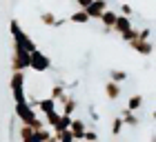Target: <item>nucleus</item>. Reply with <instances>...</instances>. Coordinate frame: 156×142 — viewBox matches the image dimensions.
I'll list each match as a JSON object with an SVG mask.
<instances>
[{"label":"nucleus","instance_id":"16","mask_svg":"<svg viewBox=\"0 0 156 142\" xmlns=\"http://www.w3.org/2000/svg\"><path fill=\"white\" fill-rule=\"evenodd\" d=\"M54 136H56V140H58V142H76V140H74V136L69 133V129L58 131V133H54Z\"/></svg>","mask_w":156,"mask_h":142},{"label":"nucleus","instance_id":"22","mask_svg":"<svg viewBox=\"0 0 156 142\" xmlns=\"http://www.w3.org/2000/svg\"><path fill=\"white\" fill-rule=\"evenodd\" d=\"M89 116H91V120H98V113H96L94 106H89Z\"/></svg>","mask_w":156,"mask_h":142},{"label":"nucleus","instance_id":"20","mask_svg":"<svg viewBox=\"0 0 156 142\" xmlns=\"http://www.w3.org/2000/svg\"><path fill=\"white\" fill-rule=\"evenodd\" d=\"M132 13H134V11H132L129 5H120V16H127V18H129Z\"/></svg>","mask_w":156,"mask_h":142},{"label":"nucleus","instance_id":"7","mask_svg":"<svg viewBox=\"0 0 156 142\" xmlns=\"http://www.w3.org/2000/svg\"><path fill=\"white\" fill-rule=\"evenodd\" d=\"M116 16H118V13H116V11H112V9H105V11L101 13V18H98V20L103 22V29H105V31H112V29H114Z\"/></svg>","mask_w":156,"mask_h":142},{"label":"nucleus","instance_id":"1","mask_svg":"<svg viewBox=\"0 0 156 142\" xmlns=\"http://www.w3.org/2000/svg\"><path fill=\"white\" fill-rule=\"evenodd\" d=\"M9 87H11V96H13L16 102L27 100V98H25V73H23V71H13V73H11Z\"/></svg>","mask_w":156,"mask_h":142},{"label":"nucleus","instance_id":"19","mask_svg":"<svg viewBox=\"0 0 156 142\" xmlns=\"http://www.w3.org/2000/svg\"><path fill=\"white\" fill-rule=\"evenodd\" d=\"M83 140H85V142H96V140H98V133H96L94 129H85Z\"/></svg>","mask_w":156,"mask_h":142},{"label":"nucleus","instance_id":"10","mask_svg":"<svg viewBox=\"0 0 156 142\" xmlns=\"http://www.w3.org/2000/svg\"><path fill=\"white\" fill-rule=\"evenodd\" d=\"M67 20H69V22H76V25H87L91 18L87 16V11H85V9H78V11H74Z\"/></svg>","mask_w":156,"mask_h":142},{"label":"nucleus","instance_id":"8","mask_svg":"<svg viewBox=\"0 0 156 142\" xmlns=\"http://www.w3.org/2000/svg\"><path fill=\"white\" fill-rule=\"evenodd\" d=\"M120 120H123V124H127V127H138L140 124V116L136 111H129V109L120 111Z\"/></svg>","mask_w":156,"mask_h":142},{"label":"nucleus","instance_id":"23","mask_svg":"<svg viewBox=\"0 0 156 142\" xmlns=\"http://www.w3.org/2000/svg\"><path fill=\"white\" fill-rule=\"evenodd\" d=\"M23 142H40V140H38L36 136H31V138H27V140H23Z\"/></svg>","mask_w":156,"mask_h":142},{"label":"nucleus","instance_id":"21","mask_svg":"<svg viewBox=\"0 0 156 142\" xmlns=\"http://www.w3.org/2000/svg\"><path fill=\"white\" fill-rule=\"evenodd\" d=\"M91 2V0H76V5H78V9H87V5Z\"/></svg>","mask_w":156,"mask_h":142},{"label":"nucleus","instance_id":"5","mask_svg":"<svg viewBox=\"0 0 156 142\" xmlns=\"http://www.w3.org/2000/svg\"><path fill=\"white\" fill-rule=\"evenodd\" d=\"M58 102L62 104V111H60L62 116H74V113H76V106H78V102H76V98H74V96H67V93H65V96H62Z\"/></svg>","mask_w":156,"mask_h":142},{"label":"nucleus","instance_id":"6","mask_svg":"<svg viewBox=\"0 0 156 142\" xmlns=\"http://www.w3.org/2000/svg\"><path fill=\"white\" fill-rule=\"evenodd\" d=\"M87 129L85 120H78V118H72V124H69V133L74 136V140H83V133Z\"/></svg>","mask_w":156,"mask_h":142},{"label":"nucleus","instance_id":"13","mask_svg":"<svg viewBox=\"0 0 156 142\" xmlns=\"http://www.w3.org/2000/svg\"><path fill=\"white\" fill-rule=\"evenodd\" d=\"M65 93H67V87H65L62 82H58V84H54V87H51V96H49V98H51L54 102H58Z\"/></svg>","mask_w":156,"mask_h":142},{"label":"nucleus","instance_id":"3","mask_svg":"<svg viewBox=\"0 0 156 142\" xmlns=\"http://www.w3.org/2000/svg\"><path fill=\"white\" fill-rule=\"evenodd\" d=\"M129 47H132L136 53H140V56H150V53L154 51V47H152V40H140L138 36L129 40Z\"/></svg>","mask_w":156,"mask_h":142},{"label":"nucleus","instance_id":"9","mask_svg":"<svg viewBox=\"0 0 156 142\" xmlns=\"http://www.w3.org/2000/svg\"><path fill=\"white\" fill-rule=\"evenodd\" d=\"M120 93H123L120 84L112 82V80H107V82H105V96H107L109 100H118V98H120Z\"/></svg>","mask_w":156,"mask_h":142},{"label":"nucleus","instance_id":"2","mask_svg":"<svg viewBox=\"0 0 156 142\" xmlns=\"http://www.w3.org/2000/svg\"><path fill=\"white\" fill-rule=\"evenodd\" d=\"M49 67H51V60H49L45 53H40L38 49H34V51L29 53V69H34V71H47Z\"/></svg>","mask_w":156,"mask_h":142},{"label":"nucleus","instance_id":"17","mask_svg":"<svg viewBox=\"0 0 156 142\" xmlns=\"http://www.w3.org/2000/svg\"><path fill=\"white\" fill-rule=\"evenodd\" d=\"M120 131H123V120H120V116H116L112 120V136H120Z\"/></svg>","mask_w":156,"mask_h":142},{"label":"nucleus","instance_id":"18","mask_svg":"<svg viewBox=\"0 0 156 142\" xmlns=\"http://www.w3.org/2000/svg\"><path fill=\"white\" fill-rule=\"evenodd\" d=\"M34 136V129L29 124H20V140H27V138H31Z\"/></svg>","mask_w":156,"mask_h":142},{"label":"nucleus","instance_id":"11","mask_svg":"<svg viewBox=\"0 0 156 142\" xmlns=\"http://www.w3.org/2000/svg\"><path fill=\"white\" fill-rule=\"evenodd\" d=\"M58 122H60V113L58 111H49V113H45V127H51V129H56L58 127Z\"/></svg>","mask_w":156,"mask_h":142},{"label":"nucleus","instance_id":"4","mask_svg":"<svg viewBox=\"0 0 156 142\" xmlns=\"http://www.w3.org/2000/svg\"><path fill=\"white\" fill-rule=\"evenodd\" d=\"M107 9V0H91V2L87 5V16L89 18H101V13Z\"/></svg>","mask_w":156,"mask_h":142},{"label":"nucleus","instance_id":"12","mask_svg":"<svg viewBox=\"0 0 156 142\" xmlns=\"http://www.w3.org/2000/svg\"><path fill=\"white\" fill-rule=\"evenodd\" d=\"M143 102H145V100H143V96L136 93V96H132L129 100H127V106H125V109H129V111H140Z\"/></svg>","mask_w":156,"mask_h":142},{"label":"nucleus","instance_id":"14","mask_svg":"<svg viewBox=\"0 0 156 142\" xmlns=\"http://www.w3.org/2000/svg\"><path fill=\"white\" fill-rule=\"evenodd\" d=\"M109 80L116 82V84H123L127 80V73H125V71H120V69H112L109 71Z\"/></svg>","mask_w":156,"mask_h":142},{"label":"nucleus","instance_id":"15","mask_svg":"<svg viewBox=\"0 0 156 142\" xmlns=\"http://www.w3.org/2000/svg\"><path fill=\"white\" fill-rule=\"evenodd\" d=\"M69 124H72V116H62V113H60V122H58V127L54 129V133H58V131H65V129H69Z\"/></svg>","mask_w":156,"mask_h":142}]
</instances>
